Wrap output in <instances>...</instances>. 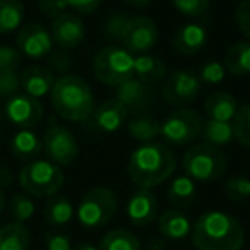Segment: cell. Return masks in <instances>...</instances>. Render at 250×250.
I'll return each instance as SVG.
<instances>
[{
  "label": "cell",
  "instance_id": "obj_26",
  "mask_svg": "<svg viewBox=\"0 0 250 250\" xmlns=\"http://www.w3.org/2000/svg\"><path fill=\"white\" fill-rule=\"evenodd\" d=\"M223 65L233 76L250 74V42H236L225 53Z\"/></svg>",
  "mask_w": 250,
  "mask_h": 250
},
{
  "label": "cell",
  "instance_id": "obj_6",
  "mask_svg": "<svg viewBox=\"0 0 250 250\" xmlns=\"http://www.w3.org/2000/svg\"><path fill=\"white\" fill-rule=\"evenodd\" d=\"M93 72L100 83L117 87L134 77V55L118 45L103 46L94 55Z\"/></svg>",
  "mask_w": 250,
  "mask_h": 250
},
{
  "label": "cell",
  "instance_id": "obj_4",
  "mask_svg": "<svg viewBox=\"0 0 250 250\" xmlns=\"http://www.w3.org/2000/svg\"><path fill=\"white\" fill-rule=\"evenodd\" d=\"M182 168L184 173L194 182H212L225 175L228 161L219 147L208 143H199L185 151Z\"/></svg>",
  "mask_w": 250,
  "mask_h": 250
},
{
  "label": "cell",
  "instance_id": "obj_41",
  "mask_svg": "<svg viewBox=\"0 0 250 250\" xmlns=\"http://www.w3.org/2000/svg\"><path fill=\"white\" fill-rule=\"evenodd\" d=\"M235 21L242 35L250 42V0H242L236 7Z\"/></svg>",
  "mask_w": 250,
  "mask_h": 250
},
{
  "label": "cell",
  "instance_id": "obj_7",
  "mask_svg": "<svg viewBox=\"0 0 250 250\" xmlns=\"http://www.w3.org/2000/svg\"><path fill=\"white\" fill-rule=\"evenodd\" d=\"M118 199L110 187H94L83 195L76 216L84 228H101L113 219Z\"/></svg>",
  "mask_w": 250,
  "mask_h": 250
},
{
  "label": "cell",
  "instance_id": "obj_21",
  "mask_svg": "<svg viewBox=\"0 0 250 250\" xmlns=\"http://www.w3.org/2000/svg\"><path fill=\"white\" fill-rule=\"evenodd\" d=\"M134 76L144 84H156L167 77V65L156 55L143 53L134 57Z\"/></svg>",
  "mask_w": 250,
  "mask_h": 250
},
{
  "label": "cell",
  "instance_id": "obj_34",
  "mask_svg": "<svg viewBox=\"0 0 250 250\" xmlns=\"http://www.w3.org/2000/svg\"><path fill=\"white\" fill-rule=\"evenodd\" d=\"M225 194L231 201H245L250 197V178L243 177H231L225 184Z\"/></svg>",
  "mask_w": 250,
  "mask_h": 250
},
{
  "label": "cell",
  "instance_id": "obj_33",
  "mask_svg": "<svg viewBox=\"0 0 250 250\" xmlns=\"http://www.w3.org/2000/svg\"><path fill=\"white\" fill-rule=\"evenodd\" d=\"M231 125L235 139L250 149V104L238 106L236 115L231 120Z\"/></svg>",
  "mask_w": 250,
  "mask_h": 250
},
{
  "label": "cell",
  "instance_id": "obj_36",
  "mask_svg": "<svg viewBox=\"0 0 250 250\" xmlns=\"http://www.w3.org/2000/svg\"><path fill=\"white\" fill-rule=\"evenodd\" d=\"M173 7L187 18L202 16L209 7V0H171Z\"/></svg>",
  "mask_w": 250,
  "mask_h": 250
},
{
  "label": "cell",
  "instance_id": "obj_2",
  "mask_svg": "<svg viewBox=\"0 0 250 250\" xmlns=\"http://www.w3.org/2000/svg\"><path fill=\"white\" fill-rule=\"evenodd\" d=\"M177 168L173 151L161 143L141 144L129 158V177L137 187L153 188L167 182Z\"/></svg>",
  "mask_w": 250,
  "mask_h": 250
},
{
  "label": "cell",
  "instance_id": "obj_3",
  "mask_svg": "<svg viewBox=\"0 0 250 250\" xmlns=\"http://www.w3.org/2000/svg\"><path fill=\"white\" fill-rule=\"evenodd\" d=\"M55 111L70 122H84L94 111L93 89L86 79L76 74H65L55 81L50 93Z\"/></svg>",
  "mask_w": 250,
  "mask_h": 250
},
{
  "label": "cell",
  "instance_id": "obj_32",
  "mask_svg": "<svg viewBox=\"0 0 250 250\" xmlns=\"http://www.w3.org/2000/svg\"><path fill=\"white\" fill-rule=\"evenodd\" d=\"M35 209L36 208L31 195H28L26 192L12 195L11 202H9V214L16 223H26L28 219H31L35 214Z\"/></svg>",
  "mask_w": 250,
  "mask_h": 250
},
{
  "label": "cell",
  "instance_id": "obj_16",
  "mask_svg": "<svg viewBox=\"0 0 250 250\" xmlns=\"http://www.w3.org/2000/svg\"><path fill=\"white\" fill-rule=\"evenodd\" d=\"M91 117H93L94 125L98 129L106 134H111L125 124V120L129 117V110L117 98H110V100L94 106V111Z\"/></svg>",
  "mask_w": 250,
  "mask_h": 250
},
{
  "label": "cell",
  "instance_id": "obj_28",
  "mask_svg": "<svg viewBox=\"0 0 250 250\" xmlns=\"http://www.w3.org/2000/svg\"><path fill=\"white\" fill-rule=\"evenodd\" d=\"M201 137L204 139V143L211 144V146H216V147L229 144L235 139L231 122H219V120L208 118V120H204V124H202Z\"/></svg>",
  "mask_w": 250,
  "mask_h": 250
},
{
  "label": "cell",
  "instance_id": "obj_8",
  "mask_svg": "<svg viewBox=\"0 0 250 250\" xmlns=\"http://www.w3.org/2000/svg\"><path fill=\"white\" fill-rule=\"evenodd\" d=\"M202 117L190 108H177L161 122L160 136L171 146H184L195 141L202 132Z\"/></svg>",
  "mask_w": 250,
  "mask_h": 250
},
{
  "label": "cell",
  "instance_id": "obj_31",
  "mask_svg": "<svg viewBox=\"0 0 250 250\" xmlns=\"http://www.w3.org/2000/svg\"><path fill=\"white\" fill-rule=\"evenodd\" d=\"M161 124L154 117L146 113H141L137 117H134L129 122V134L139 143H153V139H156L160 136Z\"/></svg>",
  "mask_w": 250,
  "mask_h": 250
},
{
  "label": "cell",
  "instance_id": "obj_17",
  "mask_svg": "<svg viewBox=\"0 0 250 250\" xmlns=\"http://www.w3.org/2000/svg\"><path fill=\"white\" fill-rule=\"evenodd\" d=\"M19 77H21V87L24 89V93L36 98V100L52 93V87L57 81L55 74L48 67H43V65L26 67L19 74Z\"/></svg>",
  "mask_w": 250,
  "mask_h": 250
},
{
  "label": "cell",
  "instance_id": "obj_13",
  "mask_svg": "<svg viewBox=\"0 0 250 250\" xmlns=\"http://www.w3.org/2000/svg\"><path fill=\"white\" fill-rule=\"evenodd\" d=\"M16 48L21 52V55H26L28 59H45L53 50L52 35L45 26L38 22L21 26L16 36Z\"/></svg>",
  "mask_w": 250,
  "mask_h": 250
},
{
  "label": "cell",
  "instance_id": "obj_44",
  "mask_svg": "<svg viewBox=\"0 0 250 250\" xmlns=\"http://www.w3.org/2000/svg\"><path fill=\"white\" fill-rule=\"evenodd\" d=\"M103 0H67V5L74 14H91L101 5Z\"/></svg>",
  "mask_w": 250,
  "mask_h": 250
},
{
  "label": "cell",
  "instance_id": "obj_14",
  "mask_svg": "<svg viewBox=\"0 0 250 250\" xmlns=\"http://www.w3.org/2000/svg\"><path fill=\"white\" fill-rule=\"evenodd\" d=\"M52 40L59 48L72 50L83 43L86 36V28H84L83 19L74 12H63L59 18L53 19L52 22Z\"/></svg>",
  "mask_w": 250,
  "mask_h": 250
},
{
  "label": "cell",
  "instance_id": "obj_48",
  "mask_svg": "<svg viewBox=\"0 0 250 250\" xmlns=\"http://www.w3.org/2000/svg\"><path fill=\"white\" fill-rule=\"evenodd\" d=\"M5 204H7V201H5V194H4V190H2V188H0V214H2V212H4Z\"/></svg>",
  "mask_w": 250,
  "mask_h": 250
},
{
  "label": "cell",
  "instance_id": "obj_27",
  "mask_svg": "<svg viewBox=\"0 0 250 250\" xmlns=\"http://www.w3.org/2000/svg\"><path fill=\"white\" fill-rule=\"evenodd\" d=\"M46 223L52 226H65L74 218V206L65 195H52L43 209Z\"/></svg>",
  "mask_w": 250,
  "mask_h": 250
},
{
  "label": "cell",
  "instance_id": "obj_5",
  "mask_svg": "<svg viewBox=\"0 0 250 250\" xmlns=\"http://www.w3.org/2000/svg\"><path fill=\"white\" fill-rule=\"evenodd\" d=\"M19 185L31 197H52L62 188L63 171L50 160L28 161L19 171Z\"/></svg>",
  "mask_w": 250,
  "mask_h": 250
},
{
  "label": "cell",
  "instance_id": "obj_29",
  "mask_svg": "<svg viewBox=\"0 0 250 250\" xmlns=\"http://www.w3.org/2000/svg\"><path fill=\"white\" fill-rule=\"evenodd\" d=\"M24 4L21 0H0V35H9L22 26Z\"/></svg>",
  "mask_w": 250,
  "mask_h": 250
},
{
  "label": "cell",
  "instance_id": "obj_39",
  "mask_svg": "<svg viewBox=\"0 0 250 250\" xmlns=\"http://www.w3.org/2000/svg\"><path fill=\"white\" fill-rule=\"evenodd\" d=\"M48 69L52 70L53 74H60V76H65L69 72L70 65H72V57L70 53H67V50H55V52H50L48 55Z\"/></svg>",
  "mask_w": 250,
  "mask_h": 250
},
{
  "label": "cell",
  "instance_id": "obj_1",
  "mask_svg": "<svg viewBox=\"0 0 250 250\" xmlns=\"http://www.w3.org/2000/svg\"><path fill=\"white\" fill-rule=\"evenodd\" d=\"M195 250H240L245 243L242 223L223 211H208L192 225Z\"/></svg>",
  "mask_w": 250,
  "mask_h": 250
},
{
  "label": "cell",
  "instance_id": "obj_47",
  "mask_svg": "<svg viewBox=\"0 0 250 250\" xmlns=\"http://www.w3.org/2000/svg\"><path fill=\"white\" fill-rule=\"evenodd\" d=\"M72 250H100V249L91 245V243H81V245H77V247H72Z\"/></svg>",
  "mask_w": 250,
  "mask_h": 250
},
{
  "label": "cell",
  "instance_id": "obj_18",
  "mask_svg": "<svg viewBox=\"0 0 250 250\" xmlns=\"http://www.w3.org/2000/svg\"><path fill=\"white\" fill-rule=\"evenodd\" d=\"M115 98L120 103H124L129 111H141L149 103L151 91L147 84H144L143 81H139L134 76L115 87Z\"/></svg>",
  "mask_w": 250,
  "mask_h": 250
},
{
  "label": "cell",
  "instance_id": "obj_19",
  "mask_svg": "<svg viewBox=\"0 0 250 250\" xmlns=\"http://www.w3.org/2000/svg\"><path fill=\"white\" fill-rule=\"evenodd\" d=\"M158 231L167 240H184L190 235L192 223L185 212L180 209H168L158 216Z\"/></svg>",
  "mask_w": 250,
  "mask_h": 250
},
{
  "label": "cell",
  "instance_id": "obj_25",
  "mask_svg": "<svg viewBox=\"0 0 250 250\" xmlns=\"http://www.w3.org/2000/svg\"><path fill=\"white\" fill-rule=\"evenodd\" d=\"M31 235L24 223H7L0 228V250H28Z\"/></svg>",
  "mask_w": 250,
  "mask_h": 250
},
{
  "label": "cell",
  "instance_id": "obj_38",
  "mask_svg": "<svg viewBox=\"0 0 250 250\" xmlns=\"http://www.w3.org/2000/svg\"><path fill=\"white\" fill-rule=\"evenodd\" d=\"M129 19H130V16L125 14V12H118V14L110 16V18L106 19V22H104V36H106L108 40H117V42H120L122 33H124L125 24H127Z\"/></svg>",
  "mask_w": 250,
  "mask_h": 250
},
{
  "label": "cell",
  "instance_id": "obj_37",
  "mask_svg": "<svg viewBox=\"0 0 250 250\" xmlns=\"http://www.w3.org/2000/svg\"><path fill=\"white\" fill-rule=\"evenodd\" d=\"M21 89L18 70H0V98H11Z\"/></svg>",
  "mask_w": 250,
  "mask_h": 250
},
{
  "label": "cell",
  "instance_id": "obj_42",
  "mask_svg": "<svg viewBox=\"0 0 250 250\" xmlns=\"http://www.w3.org/2000/svg\"><path fill=\"white\" fill-rule=\"evenodd\" d=\"M38 9L43 16L55 19L60 14L67 12L69 5H67V0H38Z\"/></svg>",
  "mask_w": 250,
  "mask_h": 250
},
{
  "label": "cell",
  "instance_id": "obj_46",
  "mask_svg": "<svg viewBox=\"0 0 250 250\" xmlns=\"http://www.w3.org/2000/svg\"><path fill=\"white\" fill-rule=\"evenodd\" d=\"M124 2L134 9H143V7H147V5L151 4V0H124Z\"/></svg>",
  "mask_w": 250,
  "mask_h": 250
},
{
  "label": "cell",
  "instance_id": "obj_43",
  "mask_svg": "<svg viewBox=\"0 0 250 250\" xmlns=\"http://www.w3.org/2000/svg\"><path fill=\"white\" fill-rule=\"evenodd\" d=\"M46 250H72V240L65 233L50 231L45 235Z\"/></svg>",
  "mask_w": 250,
  "mask_h": 250
},
{
  "label": "cell",
  "instance_id": "obj_20",
  "mask_svg": "<svg viewBox=\"0 0 250 250\" xmlns=\"http://www.w3.org/2000/svg\"><path fill=\"white\" fill-rule=\"evenodd\" d=\"M171 43L182 55H195L208 43V31L201 24H185L175 33Z\"/></svg>",
  "mask_w": 250,
  "mask_h": 250
},
{
  "label": "cell",
  "instance_id": "obj_23",
  "mask_svg": "<svg viewBox=\"0 0 250 250\" xmlns=\"http://www.w3.org/2000/svg\"><path fill=\"white\" fill-rule=\"evenodd\" d=\"M238 110L236 100L228 93H212L206 98L204 111L208 118L219 122H231Z\"/></svg>",
  "mask_w": 250,
  "mask_h": 250
},
{
  "label": "cell",
  "instance_id": "obj_35",
  "mask_svg": "<svg viewBox=\"0 0 250 250\" xmlns=\"http://www.w3.org/2000/svg\"><path fill=\"white\" fill-rule=\"evenodd\" d=\"M226 69L223 65V62H218V60H209L199 70V79L204 84H219L223 79H225Z\"/></svg>",
  "mask_w": 250,
  "mask_h": 250
},
{
  "label": "cell",
  "instance_id": "obj_40",
  "mask_svg": "<svg viewBox=\"0 0 250 250\" xmlns=\"http://www.w3.org/2000/svg\"><path fill=\"white\" fill-rule=\"evenodd\" d=\"M21 65V52L16 46H0V70H18Z\"/></svg>",
  "mask_w": 250,
  "mask_h": 250
},
{
  "label": "cell",
  "instance_id": "obj_12",
  "mask_svg": "<svg viewBox=\"0 0 250 250\" xmlns=\"http://www.w3.org/2000/svg\"><path fill=\"white\" fill-rule=\"evenodd\" d=\"M5 117L21 130H31L42 122L43 104L26 93H16L5 101Z\"/></svg>",
  "mask_w": 250,
  "mask_h": 250
},
{
  "label": "cell",
  "instance_id": "obj_24",
  "mask_svg": "<svg viewBox=\"0 0 250 250\" xmlns=\"http://www.w3.org/2000/svg\"><path fill=\"white\" fill-rule=\"evenodd\" d=\"M195 195H197V187H195V182L192 180L187 175H182V177H175L170 182V187L167 190L168 202L171 206H175V209L188 208V206L194 202Z\"/></svg>",
  "mask_w": 250,
  "mask_h": 250
},
{
  "label": "cell",
  "instance_id": "obj_15",
  "mask_svg": "<svg viewBox=\"0 0 250 250\" xmlns=\"http://www.w3.org/2000/svg\"><path fill=\"white\" fill-rule=\"evenodd\" d=\"M127 218L137 228H144L149 226L153 221L158 219V199L153 194L151 188H141L137 190L127 201Z\"/></svg>",
  "mask_w": 250,
  "mask_h": 250
},
{
  "label": "cell",
  "instance_id": "obj_11",
  "mask_svg": "<svg viewBox=\"0 0 250 250\" xmlns=\"http://www.w3.org/2000/svg\"><path fill=\"white\" fill-rule=\"evenodd\" d=\"M42 143L48 160L59 167L74 163L79 154V144L76 136L63 125H50L43 134Z\"/></svg>",
  "mask_w": 250,
  "mask_h": 250
},
{
  "label": "cell",
  "instance_id": "obj_22",
  "mask_svg": "<svg viewBox=\"0 0 250 250\" xmlns=\"http://www.w3.org/2000/svg\"><path fill=\"white\" fill-rule=\"evenodd\" d=\"M9 147L18 160L28 163L40 156V153L43 151V143L33 130H19L12 136Z\"/></svg>",
  "mask_w": 250,
  "mask_h": 250
},
{
  "label": "cell",
  "instance_id": "obj_10",
  "mask_svg": "<svg viewBox=\"0 0 250 250\" xmlns=\"http://www.w3.org/2000/svg\"><path fill=\"white\" fill-rule=\"evenodd\" d=\"M158 26L147 16H130L122 33L120 43L134 57L147 53L158 42Z\"/></svg>",
  "mask_w": 250,
  "mask_h": 250
},
{
  "label": "cell",
  "instance_id": "obj_45",
  "mask_svg": "<svg viewBox=\"0 0 250 250\" xmlns=\"http://www.w3.org/2000/svg\"><path fill=\"white\" fill-rule=\"evenodd\" d=\"M12 182V175L9 170H5V168H0V188L7 187V185H11Z\"/></svg>",
  "mask_w": 250,
  "mask_h": 250
},
{
  "label": "cell",
  "instance_id": "obj_9",
  "mask_svg": "<svg viewBox=\"0 0 250 250\" xmlns=\"http://www.w3.org/2000/svg\"><path fill=\"white\" fill-rule=\"evenodd\" d=\"M202 83L197 72L190 69H177L163 79L161 96L175 108H185L199 98Z\"/></svg>",
  "mask_w": 250,
  "mask_h": 250
},
{
  "label": "cell",
  "instance_id": "obj_30",
  "mask_svg": "<svg viewBox=\"0 0 250 250\" xmlns=\"http://www.w3.org/2000/svg\"><path fill=\"white\" fill-rule=\"evenodd\" d=\"M100 250H141V242L132 231L124 228L110 229L100 240Z\"/></svg>",
  "mask_w": 250,
  "mask_h": 250
}]
</instances>
